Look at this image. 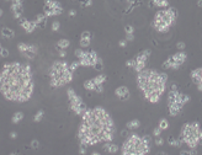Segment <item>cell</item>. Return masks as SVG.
<instances>
[{"label": "cell", "instance_id": "1", "mask_svg": "<svg viewBox=\"0 0 202 155\" xmlns=\"http://www.w3.org/2000/svg\"><path fill=\"white\" fill-rule=\"evenodd\" d=\"M35 84L30 64L6 63L0 71V92L9 101L26 102L32 97Z\"/></svg>", "mask_w": 202, "mask_h": 155}, {"label": "cell", "instance_id": "2", "mask_svg": "<svg viewBox=\"0 0 202 155\" xmlns=\"http://www.w3.org/2000/svg\"><path fill=\"white\" fill-rule=\"evenodd\" d=\"M116 133L115 122L110 113L101 106L88 108L81 116V123L78 129L80 145L91 146L99 143L112 142Z\"/></svg>", "mask_w": 202, "mask_h": 155}, {"label": "cell", "instance_id": "3", "mask_svg": "<svg viewBox=\"0 0 202 155\" xmlns=\"http://www.w3.org/2000/svg\"><path fill=\"white\" fill-rule=\"evenodd\" d=\"M168 74L155 69H144L137 73V85L143 92L144 99L150 104H158L165 92Z\"/></svg>", "mask_w": 202, "mask_h": 155}, {"label": "cell", "instance_id": "4", "mask_svg": "<svg viewBox=\"0 0 202 155\" xmlns=\"http://www.w3.org/2000/svg\"><path fill=\"white\" fill-rule=\"evenodd\" d=\"M150 152V139L148 136L130 134L121 146L122 155H147Z\"/></svg>", "mask_w": 202, "mask_h": 155}, {"label": "cell", "instance_id": "5", "mask_svg": "<svg viewBox=\"0 0 202 155\" xmlns=\"http://www.w3.org/2000/svg\"><path fill=\"white\" fill-rule=\"evenodd\" d=\"M49 85L52 88H60L73 81V71L69 69V64L67 62L57 60L49 69Z\"/></svg>", "mask_w": 202, "mask_h": 155}, {"label": "cell", "instance_id": "6", "mask_svg": "<svg viewBox=\"0 0 202 155\" xmlns=\"http://www.w3.org/2000/svg\"><path fill=\"white\" fill-rule=\"evenodd\" d=\"M180 139L183 144L187 145L190 149H196L202 145V128L199 122H186L183 124L180 130Z\"/></svg>", "mask_w": 202, "mask_h": 155}, {"label": "cell", "instance_id": "7", "mask_svg": "<svg viewBox=\"0 0 202 155\" xmlns=\"http://www.w3.org/2000/svg\"><path fill=\"white\" fill-rule=\"evenodd\" d=\"M176 16H178V13H176V10L174 7L160 9L155 14L153 21H152V26H153L155 31L160 32V33H165L175 23Z\"/></svg>", "mask_w": 202, "mask_h": 155}, {"label": "cell", "instance_id": "8", "mask_svg": "<svg viewBox=\"0 0 202 155\" xmlns=\"http://www.w3.org/2000/svg\"><path fill=\"white\" fill-rule=\"evenodd\" d=\"M189 101H190V96L186 95V94H183L175 90H171L169 91L168 94V111H169V115L171 117H176L179 113L183 111L184 106L186 105Z\"/></svg>", "mask_w": 202, "mask_h": 155}, {"label": "cell", "instance_id": "9", "mask_svg": "<svg viewBox=\"0 0 202 155\" xmlns=\"http://www.w3.org/2000/svg\"><path fill=\"white\" fill-rule=\"evenodd\" d=\"M67 95H68V100H69V108L78 116H83V113L88 110L86 105L81 97L75 92V90L72 88H69L67 90Z\"/></svg>", "mask_w": 202, "mask_h": 155}, {"label": "cell", "instance_id": "10", "mask_svg": "<svg viewBox=\"0 0 202 155\" xmlns=\"http://www.w3.org/2000/svg\"><path fill=\"white\" fill-rule=\"evenodd\" d=\"M75 57L81 67H94L99 59V55L95 51H84L81 48L75 49Z\"/></svg>", "mask_w": 202, "mask_h": 155}, {"label": "cell", "instance_id": "11", "mask_svg": "<svg viewBox=\"0 0 202 155\" xmlns=\"http://www.w3.org/2000/svg\"><path fill=\"white\" fill-rule=\"evenodd\" d=\"M186 58H187L186 53H185L184 51H179V52L174 53L172 55L168 57V58L164 60L163 68L164 69H172V70H176V69H179L181 65L186 62Z\"/></svg>", "mask_w": 202, "mask_h": 155}, {"label": "cell", "instance_id": "12", "mask_svg": "<svg viewBox=\"0 0 202 155\" xmlns=\"http://www.w3.org/2000/svg\"><path fill=\"white\" fill-rule=\"evenodd\" d=\"M63 13V6L59 1L57 0H44V6H43V14L47 17L51 16H58Z\"/></svg>", "mask_w": 202, "mask_h": 155}, {"label": "cell", "instance_id": "13", "mask_svg": "<svg viewBox=\"0 0 202 155\" xmlns=\"http://www.w3.org/2000/svg\"><path fill=\"white\" fill-rule=\"evenodd\" d=\"M152 54V51L150 49H144L142 51L141 53H138L137 55L134 57V70L139 73L146 69L147 67V62H148V58H149V55Z\"/></svg>", "mask_w": 202, "mask_h": 155}, {"label": "cell", "instance_id": "14", "mask_svg": "<svg viewBox=\"0 0 202 155\" xmlns=\"http://www.w3.org/2000/svg\"><path fill=\"white\" fill-rule=\"evenodd\" d=\"M19 25L23 28L26 33H32V32H34L36 28H37V25H36L35 20H34V21H28V20L23 19V17L22 19H19Z\"/></svg>", "mask_w": 202, "mask_h": 155}, {"label": "cell", "instance_id": "15", "mask_svg": "<svg viewBox=\"0 0 202 155\" xmlns=\"http://www.w3.org/2000/svg\"><path fill=\"white\" fill-rule=\"evenodd\" d=\"M115 95H116V97H118L121 101H127L130 99L131 92H130V89L123 85V86L116 88V90H115Z\"/></svg>", "mask_w": 202, "mask_h": 155}, {"label": "cell", "instance_id": "16", "mask_svg": "<svg viewBox=\"0 0 202 155\" xmlns=\"http://www.w3.org/2000/svg\"><path fill=\"white\" fill-rule=\"evenodd\" d=\"M37 53H38V47H37L36 44H28L27 49L22 54L26 57L27 59H34L35 57L37 55Z\"/></svg>", "mask_w": 202, "mask_h": 155}, {"label": "cell", "instance_id": "17", "mask_svg": "<svg viewBox=\"0 0 202 155\" xmlns=\"http://www.w3.org/2000/svg\"><path fill=\"white\" fill-rule=\"evenodd\" d=\"M102 149H104L107 154H116V153H118L119 146L112 142H106V143H104V145H102Z\"/></svg>", "mask_w": 202, "mask_h": 155}, {"label": "cell", "instance_id": "18", "mask_svg": "<svg viewBox=\"0 0 202 155\" xmlns=\"http://www.w3.org/2000/svg\"><path fill=\"white\" fill-rule=\"evenodd\" d=\"M191 79H192L193 84H196V85L202 84V68L193 69L191 71Z\"/></svg>", "mask_w": 202, "mask_h": 155}, {"label": "cell", "instance_id": "19", "mask_svg": "<svg viewBox=\"0 0 202 155\" xmlns=\"http://www.w3.org/2000/svg\"><path fill=\"white\" fill-rule=\"evenodd\" d=\"M11 11H12V14H14V17L15 19H20L22 16V13H23L22 4H15V3H12L11 4Z\"/></svg>", "mask_w": 202, "mask_h": 155}, {"label": "cell", "instance_id": "20", "mask_svg": "<svg viewBox=\"0 0 202 155\" xmlns=\"http://www.w3.org/2000/svg\"><path fill=\"white\" fill-rule=\"evenodd\" d=\"M153 5L156 7H160V9H166V7L170 6V3L168 0H150L149 1V6Z\"/></svg>", "mask_w": 202, "mask_h": 155}, {"label": "cell", "instance_id": "21", "mask_svg": "<svg viewBox=\"0 0 202 155\" xmlns=\"http://www.w3.org/2000/svg\"><path fill=\"white\" fill-rule=\"evenodd\" d=\"M37 27H44L46 26V22H47V16L44 14H38L36 16V20H35Z\"/></svg>", "mask_w": 202, "mask_h": 155}, {"label": "cell", "instance_id": "22", "mask_svg": "<svg viewBox=\"0 0 202 155\" xmlns=\"http://www.w3.org/2000/svg\"><path fill=\"white\" fill-rule=\"evenodd\" d=\"M139 127H141V121L139 120H132L130 122H127L126 123V128L128 129V130H136V129H138Z\"/></svg>", "mask_w": 202, "mask_h": 155}, {"label": "cell", "instance_id": "23", "mask_svg": "<svg viewBox=\"0 0 202 155\" xmlns=\"http://www.w3.org/2000/svg\"><path fill=\"white\" fill-rule=\"evenodd\" d=\"M93 81L96 86H100V85H104V83L106 81V75L105 74H99L95 78H93ZM96 90V89H95Z\"/></svg>", "mask_w": 202, "mask_h": 155}, {"label": "cell", "instance_id": "24", "mask_svg": "<svg viewBox=\"0 0 202 155\" xmlns=\"http://www.w3.org/2000/svg\"><path fill=\"white\" fill-rule=\"evenodd\" d=\"M69 44H70V42H69L68 39L62 38L56 43V47H57V49H65V48L69 47Z\"/></svg>", "mask_w": 202, "mask_h": 155}, {"label": "cell", "instance_id": "25", "mask_svg": "<svg viewBox=\"0 0 202 155\" xmlns=\"http://www.w3.org/2000/svg\"><path fill=\"white\" fill-rule=\"evenodd\" d=\"M84 88H85V90H88V91H95L96 85L94 84L93 79H88L84 81Z\"/></svg>", "mask_w": 202, "mask_h": 155}, {"label": "cell", "instance_id": "26", "mask_svg": "<svg viewBox=\"0 0 202 155\" xmlns=\"http://www.w3.org/2000/svg\"><path fill=\"white\" fill-rule=\"evenodd\" d=\"M22 120H23V113L21 111H17V112L14 113V116H12V118H11V122L14 124H17L19 122H21Z\"/></svg>", "mask_w": 202, "mask_h": 155}, {"label": "cell", "instance_id": "27", "mask_svg": "<svg viewBox=\"0 0 202 155\" xmlns=\"http://www.w3.org/2000/svg\"><path fill=\"white\" fill-rule=\"evenodd\" d=\"M168 143L170 144V146H180L181 144H183V140L180 139V138H172V137H169L168 138Z\"/></svg>", "mask_w": 202, "mask_h": 155}, {"label": "cell", "instance_id": "28", "mask_svg": "<svg viewBox=\"0 0 202 155\" xmlns=\"http://www.w3.org/2000/svg\"><path fill=\"white\" fill-rule=\"evenodd\" d=\"M1 35H3L5 38H11V37H14V36H15V32L12 31L11 28H9V27H3Z\"/></svg>", "mask_w": 202, "mask_h": 155}, {"label": "cell", "instance_id": "29", "mask_svg": "<svg viewBox=\"0 0 202 155\" xmlns=\"http://www.w3.org/2000/svg\"><path fill=\"white\" fill-rule=\"evenodd\" d=\"M158 126L162 128V130H166L169 128V121L166 120V118H160Z\"/></svg>", "mask_w": 202, "mask_h": 155}, {"label": "cell", "instance_id": "30", "mask_svg": "<svg viewBox=\"0 0 202 155\" xmlns=\"http://www.w3.org/2000/svg\"><path fill=\"white\" fill-rule=\"evenodd\" d=\"M43 116H44V111H43V110H38L37 113L35 115V117H34V121L35 122H41V121H42V118H43Z\"/></svg>", "mask_w": 202, "mask_h": 155}, {"label": "cell", "instance_id": "31", "mask_svg": "<svg viewBox=\"0 0 202 155\" xmlns=\"http://www.w3.org/2000/svg\"><path fill=\"white\" fill-rule=\"evenodd\" d=\"M91 43V38H80V47L81 48H88Z\"/></svg>", "mask_w": 202, "mask_h": 155}, {"label": "cell", "instance_id": "32", "mask_svg": "<svg viewBox=\"0 0 202 155\" xmlns=\"http://www.w3.org/2000/svg\"><path fill=\"white\" fill-rule=\"evenodd\" d=\"M95 70H99V71H101L102 69H104V62H102V59L101 58H99L97 59V62L95 63V65L93 67Z\"/></svg>", "mask_w": 202, "mask_h": 155}, {"label": "cell", "instance_id": "33", "mask_svg": "<svg viewBox=\"0 0 202 155\" xmlns=\"http://www.w3.org/2000/svg\"><path fill=\"white\" fill-rule=\"evenodd\" d=\"M78 67H80V63H79V60H74V62H72L70 64H69V69L74 73L78 69Z\"/></svg>", "mask_w": 202, "mask_h": 155}, {"label": "cell", "instance_id": "34", "mask_svg": "<svg viewBox=\"0 0 202 155\" xmlns=\"http://www.w3.org/2000/svg\"><path fill=\"white\" fill-rule=\"evenodd\" d=\"M125 33L126 35H134V27L131 25H126L125 26Z\"/></svg>", "mask_w": 202, "mask_h": 155}, {"label": "cell", "instance_id": "35", "mask_svg": "<svg viewBox=\"0 0 202 155\" xmlns=\"http://www.w3.org/2000/svg\"><path fill=\"white\" fill-rule=\"evenodd\" d=\"M59 28H60V22L58 21V20H56V21L52 22V31H53V32L59 31Z\"/></svg>", "mask_w": 202, "mask_h": 155}, {"label": "cell", "instance_id": "36", "mask_svg": "<svg viewBox=\"0 0 202 155\" xmlns=\"http://www.w3.org/2000/svg\"><path fill=\"white\" fill-rule=\"evenodd\" d=\"M27 46L28 44L27 43H23V42H20L19 44H17V49H19V52L20 53H23L27 49Z\"/></svg>", "mask_w": 202, "mask_h": 155}, {"label": "cell", "instance_id": "37", "mask_svg": "<svg viewBox=\"0 0 202 155\" xmlns=\"http://www.w3.org/2000/svg\"><path fill=\"white\" fill-rule=\"evenodd\" d=\"M154 143H155V145L156 146H162L163 144H164V139H163V137H155V140H154Z\"/></svg>", "mask_w": 202, "mask_h": 155}, {"label": "cell", "instance_id": "38", "mask_svg": "<svg viewBox=\"0 0 202 155\" xmlns=\"http://www.w3.org/2000/svg\"><path fill=\"white\" fill-rule=\"evenodd\" d=\"M176 48H178L179 51H184L185 48H186V43L183 42V41H179V42L176 43Z\"/></svg>", "mask_w": 202, "mask_h": 155}, {"label": "cell", "instance_id": "39", "mask_svg": "<svg viewBox=\"0 0 202 155\" xmlns=\"http://www.w3.org/2000/svg\"><path fill=\"white\" fill-rule=\"evenodd\" d=\"M0 55L3 57V58H7V57H9V51H7V48H1V49H0Z\"/></svg>", "mask_w": 202, "mask_h": 155}, {"label": "cell", "instance_id": "40", "mask_svg": "<svg viewBox=\"0 0 202 155\" xmlns=\"http://www.w3.org/2000/svg\"><path fill=\"white\" fill-rule=\"evenodd\" d=\"M162 132H163L162 128H160L159 126H158V127H155V128L153 129V136H154V137H159V136H162Z\"/></svg>", "mask_w": 202, "mask_h": 155}, {"label": "cell", "instance_id": "41", "mask_svg": "<svg viewBox=\"0 0 202 155\" xmlns=\"http://www.w3.org/2000/svg\"><path fill=\"white\" fill-rule=\"evenodd\" d=\"M31 148L32 149H38L40 148V142L37 139H32L31 140Z\"/></svg>", "mask_w": 202, "mask_h": 155}, {"label": "cell", "instance_id": "42", "mask_svg": "<svg viewBox=\"0 0 202 155\" xmlns=\"http://www.w3.org/2000/svg\"><path fill=\"white\" fill-rule=\"evenodd\" d=\"M80 38H91V33L89 31H84V32H81Z\"/></svg>", "mask_w": 202, "mask_h": 155}, {"label": "cell", "instance_id": "43", "mask_svg": "<svg viewBox=\"0 0 202 155\" xmlns=\"http://www.w3.org/2000/svg\"><path fill=\"white\" fill-rule=\"evenodd\" d=\"M126 67L127 68H134V58L127 60V62H126Z\"/></svg>", "mask_w": 202, "mask_h": 155}, {"label": "cell", "instance_id": "44", "mask_svg": "<svg viewBox=\"0 0 202 155\" xmlns=\"http://www.w3.org/2000/svg\"><path fill=\"white\" fill-rule=\"evenodd\" d=\"M127 3L131 4V7H134L137 6L139 3H141V0H127Z\"/></svg>", "mask_w": 202, "mask_h": 155}, {"label": "cell", "instance_id": "45", "mask_svg": "<svg viewBox=\"0 0 202 155\" xmlns=\"http://www.w3.org/2000/svg\"><path fill=\"white\" fill-rule=\"evenodd\" d=\"M79 154L80 155H85L86 154V146H84V145L79 146Z\"/></svg>", "mask_w": 202, "mask_h": 155}, {"label": "cell", "instance_id": "46", "mask_svg": "<svg viewBox=\"0 0 202 155\" xmlns=\"http://www.w3.org/2000/svg\"><path fill=\"white\" fill-rule=\"evenodd\" d=\"M127 43H128V42H127L126 39H121V41L118 42V46H119V47H122V48H125V47L127 46Z\"/></svg>", "mask_w": 202, "mask_h": 155}, {"label": "cell", "instance_id": "47", "mask_svg": "<svg viewBox=\"0 0 202 155\" xmlns=\"http://www.w3.org/2000/svg\"><path fill=\"white\" fill-rule=\"evenodd\" d=\"M57 51H58L60 58H64V57L67 55V52H65V49H57Z\"/></svg>", "mask_w": 202, "mask_h": 155}, {"label": "cell", "instance_id": "48", "mask_svg": "<svg viewBox=\"0 0 202 155\" xmlns=\"http://www.w3.org/2000/svg\"><path fill=\"white\" fill-rule=\"evenodd\" d=\"M127 42H132L134 39V35H126V38H125Z\"/></svg>", "mask_w": 202, "mask_h": 155}, {"label": "cell", "instance_id": "49", "mask_svg": "<svg viewBox=\"0 0 202 155\" xmlns=\"http://www.w3.org/2000/svg\"><path fill=\"white\" fill-rule=\"evenodd\" d=\"M68 15L70 16V17H74V16H77V10H74V9H72V10H69V13H68Z\"/></svg>", "mask_w": 202, "mask_h": 155}, {"label": "cell", "instance_id": "50", "mask_svg": "<svg viewBox=\"0 0 202 155\" xmlns=\"http://www.w3.org/2000/svg\"><path fill=\"white\" fill-rule=\"evenodd\" d=\"M10 138H11V139H16V138H17V133H16V132H11L10 133Z\"/></svg>", "mask_w": 202, "mask_h": 155}, {"label": "cell", "instance_id": "51", "mask_svg": "<svg viewBox=\"0 0 202 155\" xmlns=\"http://www.w3.org/2000/svg\"><path fill=\"white\" fill-rule=\"evenodd\" d=\"M93 4V0H86V3H85V6H90Z\"/></svg>", "mask_w": 202, "mask_h": 155}, {"label": "cell", "instance_id": "52", "mask_svg": "<svg viewBox=\"0 0 202 155\" xmlns=\"http://www.w3.org/2000/svg\"><path fill=\"white\" fill-rule=\"evenodd\" d=\"M197 6L202 9V0H197Z\"/></svg>", "mask_w": 202, "mask_h": 155}, {"label": "cell", "instance_id": "53", "mask_svg": "<svg viewBox=\"0 0 202 155\" xmlns=\"http://www.w3.org/2000/svg\"><path fill=\"white\" fill-rule=\"evenodd\" d=\"M12 3H15V4H22V0H12Z\"/></svg>", "mask_w": 202, "mask_h": 155}, {"label": "cell", "instance_id": "54", "mask_svg": "<svg viewBox=\"0 0 202 155\" xmlns=\"http://www.w3.org/2000/svg\"><path fill=\"white\" fill-rule=\"evenodd\" d=\"M197 90L202 92V84H199V85H197Z\"/></svg>", "mask_w": 202, "mask_h": 155}, {"label": "cell", "instance_id": "55", "mask_svg": "<svg viewBox=\"0 0 202 155\" xmlns=\"http://www.w3.org/2000/svg\"><path fill=\"white\" fill-rule=\"evenodd\" d=\"M91 155H101L99 152H91Z\"/></svg>", "mask_w": 202, "mask_h": 155}, {"label": "cell", "instance_id": "56", "mask_svg": "<svg viewBox=\"0 0 202 155\" xmlns=\"http://www.w3.org/2000/svg\"><path fill=\"white\" fill-rule=\"evenodd\" d=\"M9 155H19V154H16V153H10Z\"/></svg>", "mask_w": 202, "mask_h": 155}, {"label": "cell", "instance_id": "57", "mask_svg": "<svg viewBox=\"0 0 202 155\" xmlns=\"http://www.w3.org/2000/svg\"><path fill=\"white\" fill-rule=\"evenodd\" d=\"M1 15H3V10H1V9H0V16H1Z\"/></svg>", "mask_w": 202, "mask_h": 155}, {"label": "cell", "instance_id": "58", "mask_svg": "<svg viewBox=\"0 0 202 155\" xmlns=\"http://www.w3.org/2000/svg\"><path fill=\"white\" fill-rule=\"evenodd\" d=\"M1 48H3V46H1V44H0V49H1Z\"/></svg>", "mask_w": 202, "mask_h": 155}, {"label": "cell", "instance_id": "59", "mask_svg": "<svg viewBox=\"0 0 202 155\" xmlns=\"http://www.w3.org/2000/svg\"><path fill=\"white\" fill-rule=\"evenodd\" d=\"M6 1H12V0H6Z\"/></svg>", "mask_w": 202, "mask_h": 155}, {"label": "cell", "instance_id": "60", "mask_svg": "<svg viewBox=\"0 0 202 155\" xmlns=\"http://www.w3.org/2000/svg\"><path fill=\"white\" fill-rule=\"evenodd\" d=\"M163 155H166V154H163Z\"/></svg>", "mask_w": 202, "mask_h": 155}, {"label": "cell", "instance_id": "61", "mask_svg": "<svg viewBox=\"0 0 202 155\" xmlns=\"http://www.w3.org/2000/svg\"><path fill=\"white\" fill-rule=\"evenodd\" d=\"M183 155H185V154H183Z\"/></svg>", "mask_w": 202, "mask_h": 155}]
</instances>
